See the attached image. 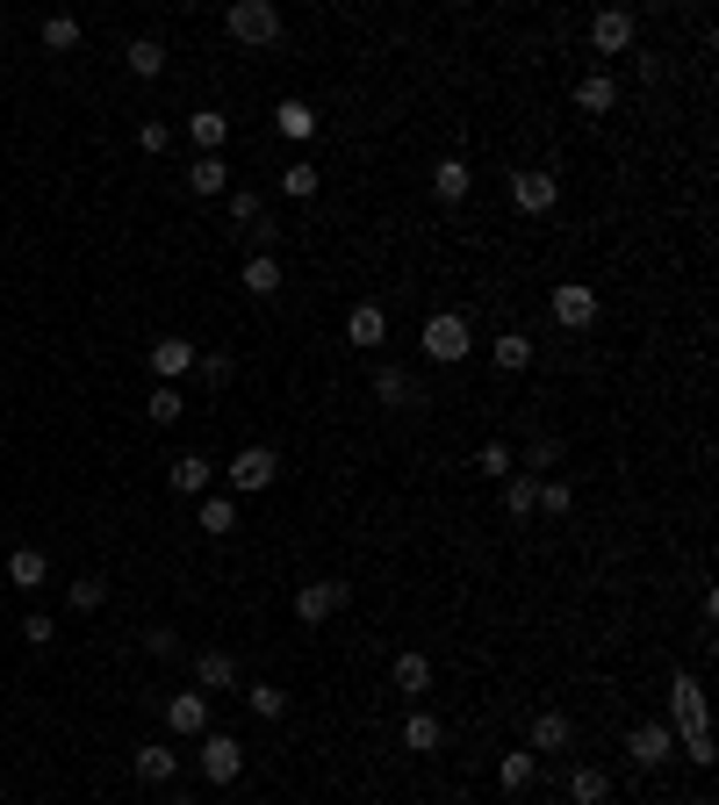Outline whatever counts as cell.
Wrapping results in <instances>:
<instances>
[{
    "mask_svg": "<svg viewBox=\"0 0 719 805\" xmlns=\"http://www.w3.org/2000/svg\"><path fill=\"white\" fill-rule=\"evenodd\" d=\"M547 309H554V324H562V331H590V324H598V288L562 281V288L547 295Z\"/></svg>",
    "mask_w": 719,
    "mask_h": 805,
    "instance_id": "5",
    "label": "cell"
},
{
    "mask_svg": "<svg viewBox=\"0 0 719 805\" xmlns=\"http://www.w3.org/2000/svg\"><path fill=\"white\" fill-rule=\"evenodd\" d=\"M375 395L389 403V411H411V403H425V389H417L403 367H375Z\"/></svg>",
    "mask_w": 719,
    "mask_h": 805,
    "instance_id": "15",
    "label": "cell"
},
{
    "mask_svg": "<svg viewBox=\"0 0 719 805\" xmlns=\"http://www.w3.org/2000/svg\"><path fill=\"white\" fill-rule=\"evenodd\" d=\"M468 353H475V331H468V317H461V309H439V317H425V360L461 367Z\"/></svg>",
    "mask_w": 719,
    "mask_h": 805,
    "instance_id": "1",
    "label": "cell"
},
{
    "mask_svg": "<svg viewBox=\"0 0 719 805\" xmlns=\"http://www.w3.org/2000/svg\"><path fill=\"white\" fill-rule=\"evenodd\" d=\"M44 51H80V22H72V15H44Z\"/></svg>",
    "mask_w": 719,
    "mask_h": 805,
    "instance_id": "38",
    "label": "cell"
},
{
    "mask_svg": "<svg viewBox=\"0 0 719 805\" xmlns=\"http://www.w3.org/2000/svg\"><path fill=\"white\" fill-rule=\"evenodd\" d=\"M396 741H403V748H411V755H432V748H439V741H446V726L432 720V712H411V720H403V734H396Z\"/></svg>",
    "mask_w": 719,
    "mask_h": 805,
    "instance_id": "30",
    "label": "cell"
},
{
    "mask_svg": "<svg viewBox=\"0 0 719 805\" xmlns=\"http://www.w3.org/2000/svg\"><path fill=\"white\" fill-rule=\"evenodd\" d=\"M475 467H482V475H490V482H504V475H518V453H511V446H504V439H490V446H482V453H475Z\"/></svg>",
    "mask_w": 719,
    "mask_h": 805,
    "instance_id": "37",
    "label": "cell"
},
{
    "mask_svg": "<svg viewBox=\"0 0 719 805\" xmlns=\"http://www.w3.org/2000/svg\"><path fill=\"white\" fill-rule=\"evenodd\" d=\"M554 461H562V446H554V439H532V453H526V467H554Z\"/></svg>",
    "mask_w": 719,
    "mask_h": 805,
    "instance_id": "47",
    "label": "cell"
},
{
    "mask_svg": "<svg viewBox=\"0 0 719 805\" xmlns=\"http://www.w3.org/2000/svg\"><path fill=\"white\" fill-rule=\"evenodd\" d=\"M22 640H30V648H51V618L30 612V618H22Z\"/></svg>",
    "mask_w": 719,
    "mask_h": 805,
    "instance_id": "45",
    "label": "cell"
},
{
    "mask_svg": "<svg viewBox=\"0 0 719 805\" xmlns=\"http://www.w3.org/2000/svg\"><path fill=\"white\" fill-rule=\"evenodd\" d=\"M274 130H281V138H295V144H303V138H317V108L288 94V102H274Z\"/></svg>",
    "mask_w": 719,
    "mask_h": 805,
    "instance_id": "23",
    "label": "cell"
},
{
    "mask_svg": "<svg viewBox=\"0 0 719 805\" xmlns=\"http://www.w3.org/2000/svg\"><path fill=\"white\" fill-rule=\"evenodd\" d=\"M626 755H634L640 770H662L669 755H676V726H634V734H626Z\"/></svg>",
    "mask_w": 719,
    "mask_h": 805,
    "instance_id": "10",
    "label": "cell"
},
{
    "mask_svg": "<svg viewBox=\"0 0 719 805\" xmlns=\"http://www.w3.org/2000/svg\"><path fill=\"white\" fill-rule=\"evenodd\" d=\"M66 597H72V612H102L108 583H102V576H72V590H66Z\"/></svg>",
    "mask_w": 719,
    "mask_h": 805,
    "instance_id": "39",
    "label": "cell"
},
{
    "mask_svg": "<svg viewBox=\"0 0 719 805\" xmlns=\"http://www.w3.org/2000/svg\"><path fill=\"white\" fill-rule=\"evenodd\" d=\"M540 511L568 518V511H576V489H568V482H540Z\"/></svg>",
    "mask_w": 719,
    "mask_h": 805,
    "instance_id": "40",
    "label": "cell"
},
{
    "mask_svg": "<svg viewBox=\"0 0 719 805\" xmlns=\"http://www.w3.org/2000/svg\"><path fill=\"white\" fill-rule=\"evenodd\" d=\"M325 188V173L309 166V158H295V166H281V194H295V202H309V194Z\"/></svg>",
    "mask_w": 719,
    "mask_h": 805,
    "instance_id": "34",
    "label": "cell"
},
{
    "mask_svg": "<svg viewBox=\"0 0 719 805\" xmlns=\"http://www.w3.org/2000/svg\"><path fill=\"white\" fill-rule=\"evenodd\" d=\"M138 777H144V784H173V777H180V755L158 748V741H144V748H138Z\"/></svg>",
    "mask_w": 719,
    "mask_h": 805,
    "instance_id": "26",
    "label": "cell"
},
{
    "mask_svg": "<svg viewBox=\"0 0 719 805\" xmlns=\"http://www.w3.org/2000/svg\"><path fill=\"white\" fill-rule=\"evenodd\" d=\"M511 202L526 209V216H547V209L562 202V180H554L547 166H518L511 173Z\"/></svg>",
    "mask_w": 719,
    "mask_h": 805,
    "instance_id": "4",
    "label": "cell"
},
{
    "mask_svg": "<svg viewBox=\"0 0 719 805\" xmlns=\"http://www.w3.org/2000/svg\"><path fill=\"white\" fill-rule=\"evenodd\" d=\"M188 367H195V345H188V339H158V345H152V375H158V381H180Z\"/></svg>",
    "mask_w": 719,
    "mask_h": 805,
    "instance_id": "22",
    "label": "cell"
},
{
    "mask_svg": "<svg viewBox=\"0 0 719 805\" xmlns=\"http://www.w3.org/2000/svg\"><path fill=\"white\" fill-rule=\"evenodd\" d=\"M468 188H475L468 158H439V166H432V194H439L446 209H453V202H468Z\"/></svg>",
    "mask_w": 719,
    "mask_h": 805,
    "instance_id": "14",
    "label": "cell"
},
{
    "mask_svg": "<svg viewBox=\"0 0 719 805\" xmlns=\"http://www.w3.org/2000/svg\"><path fill=\"white\" fill-rule=\"evenodd\" d=\"M245 705H252L259 720H281V712H288V690L281 684H245Z\"/></svg>",
    "mask_w": 719,
    "mask_h": 805,
    "instance_id": "36",
    "label": "cell"
},
{
    "mask_svg": "<svg viewBox=\"0 0 719 805\" xmlns=\"http://www.w3.org/2000/svg\"><path fill=\"white\" fill-rule=\"evenodd\" d=\"M180 411H188V395L173 389V381H158L152 403H144V417H152V425H180Z\"/></svg>",
    "mask_w": 719,
    "mask_h": 805,
    "instance_id": "35",
    "label": "cell"
},
{
    "mask_svg": "<svg viewBox=\"0 0 719 805\" xmlns=\"http://www.w3.org/2000/svg\"><path fill=\"white\" fill-rule=\"evenodd\" d=\"M195 367L209 375V389H223V381L238 375V360H231V353H195Z\"/></svg>",
    "mask_w": 719,
    "mask_h": 805,
    "instance_id": "41",
    "label": "cell"
},
{
    "mask_svg": "<svg viewBox=\"0 0 719 805\" xmlns=\"http://www.w3.org/2000/svg\"><path fill=\"white\" fill-rule=\"evenodd\" d=\"M138 144H144V152H166V144H173V130H166V122H144V130H138Z\"/></svg>",
    "mask_w": 719,
    "mask_h": 805,
    "instance_id": "46",
    "label": "cell"
},
{
    "mask_svg": "<svg viewBox=\"0 0 719 805\" xmlns=\"http://www.w3.org/2000/svg\"><path fill=\"white\" fill-rule=\"evenodd\" d=\"M684 805H712V798H684Z\"/></svg>",
    "mask_w": 719,
    "mask_h": 805,
    "instance_id": "48",
    "label": "cell"
},
{
    "mask_svg": "<svg viewBox=\"0 0 719 805\" xmlns=\"http://www.w3.org/2000/svg\"><path fill=\"white\" fill-rule=\"evenodd\" d=\"M209 482H216L209 453H180V461H173V489H180V497H209Z\"/></svg>",
    "mask_w": 719,
    "mask_h": 805,
    "instance_id": "18",
    "label": "cell"
},
{
    "mask_svg": "<svg viewBox=\"0 0 719 805\" xmlns=\"http://www.w3.org/2000/svg\"><path fill=\"white\" fill-rule=\"evenodd\" d=\"M188 138L202 144V152L223 158V144H231V116H223V108H195V116H188Z\"/></svg>",
    "mask_w": 719,
    "mask_h": 805,
    "instance_id": "17",
    "label": "cell"
},
{
    "mask_svg": "<svg viewBox=\"0 0 719 805\" xmlns=\"http://www.w3.org/2000/svg\"><path fill=\"white\" fill-rule=\"evenodd\" d=\"M532 777H540V755H532V748H511L497 762V784L504 791H532Z\"/></svg>",
    "mask_w": 719,
    "mask_h": 805,
    "instance_id": "29",
    "label": "cell"
},
{
    "mask_svg": "<svg viewBox=\"0 0 719 805\" xmlns=\"http://www.w3.org/2000/svg\"><path fill=\"white\" fill-rule=\"evenodd\" d=\"M274 475H281V461H274V446H245L238 461H231V489H274Z\"/></svg>",
    "mask_w": 719,
    "mask_h": 805,
    "instance_id": "8",
    "label": "cell"
},
{
    "mask_svg": "<svg viewBox=\"0 0 719 805\" xmlns=\"http://www.w3.org/2000/svg\"><path fill=\"white\" fill-rule=\"evenodd\" d=\"M684 755H691V762H698V770H712V726H691V734H684Z\"/></svg>",
    "mask_w": 719,
    "mask_h": 805,
    "instance_id": "42",
    "label": "cell"
},
{
    "mask_svg": "<svg viewBox=\"0 0 719 805\" xmlns=\"http://www.w3.org/2000/svg\"><path fill=\"white\" fill-rule=\"evenodd\" d=\"M245 288H252V295H281V259L252 252V259H245Z\"/></svg>",
    "mask_w": 719,
    "mask_h": 805,
    "instance_id": "32",
    "label": "cell"
},
{
    "mask_svg": "<svg viewBox=\"0 0 719 805\" xmlns=\"http://www.w3.org/2000/svg\"><path fill=\"white\" fill-rule=\"evenodd\" d=\"M568 741H576L568 712H540V720H532V734H526V748H532V755H562Z\"/></svg>",
    "mask_w": 719,
    "mask_h": 805,
    "instance_id": "13",
    "label": "cell"
},
{
    "mask_svg": "<svg viewBox=\"0 0 719 805\" xmlns=\"http://www.w3.org/2000/svg\"><path fill=\"white\" fill-rule=\"evenodd\" d=\"M576 108H582V116H612V108H618V80H612V72H582V80H576Z\"/></svg>",
    "mask_w": 719,
    "mask_h": 805,
    "instance_id": "12",
    "label": "cell"
},
{
    "mask_svg": "<svg viewBox=\"0 0 719 805\" xmlns=\"http://www.w3.org/2000/svg\"><path fill=\"white\" fill-rule=\"evenodd\" d=\"M345 597H353V590H345L339 576H325V583H303V590H295V618H303V626H325V618L345 612Z\"/></svg>",
    "mask_w": 719,
    "mask_h": 805,
    "instance_id": "7",
    "label": "cell"
},
{
    "mask_svg": "<svg viewBox=\"0 0 719 805\" xmlns=\"http://www.w3.org/2000/svg\"><path fill=\"white\" fill-rule=\"evenodd\" d=\"M44 576H51V561H44L36 547H15V554H8V583H15V590H44Z\"/></svg>",
    "mask_w": 719,
    "mask_h": 805,
    "instance_id": "25",
    "label": "cell"
},
{
    "mask_svg": "<svg viewBox=\"0 0 719 805\" xmlns=\"http://www.w3.org/2000/svg\"><path fill=\"white\" fill-rule=\"evenodd\" d=\"M223 22H231V36H238V44H252V51H259V44H281V29H288L274 0H238Z\"/></svg>",
    "mask_w": 719,
    "mask_h": 805,
    "instance_id": "2",
    "label": "cell"
},
{
    "mask_svg": "<svg viewBox=\"0 0 719 805\" xmlns=\"http://www.w3.org/2000/svg\"><path fill=\"white\" fill-rule=\"evenodd\" d=\"M195 676H202V690H238V654H223V648L195 654Z\"/></svg>",
    "mask_w": 719,
    "mask_h": 805,
    "instance_id": "19",
    "label": "cell"
},
{
    "mask_svg": "<svg viewBox=\"0 0 719 805\" xmlns=\"http://www.w3.org/2000/svg\"><path fill=\"white\" fill-rule=\"evenodd\" d=\"M389 684L403 690V698H425V690H432V662H425V654H396V662H389Z\"/></svg>",
    "mask_w": 719,
    "mask_h": 805,
    "instance_id": "20",
    "label": "cell"
},
{
    "mask_svg": "<svg viewBox=\"0 0 719 805\" xmlns=\"http://www.w3.org/2000/svg\"><path fill=\"white\" fill-rule=\"evenodd\" d=\"M490 367H497V375H526V367H532V339H526V331H504V339L490 345Z\"/></svg>",
    "mask_w": 719,
    "mask_h": 805,
    "instance_id": "21",
    "label": "cell"
},
{
    "mask_svg": "<svg viewBox=\"0 0 719 805\" xmlns=\"http://www.w3.org/2000/svg\"><path fill=\"white\" fill-rule=\"evenodd\" d=\"M604 798H612V777L604 770H590V762L568 770V805H604Z\"/></svg>",
    "mask_w": 719,
    "mask_h": 805,
    "instance_id": "27",
    "label": "cell"
},
{
    "mask_svg": "<svg viewBox=\"0 0 719 805\" xmlns=\"http://www.w3.org/2000/svg\"><path fill=\"white\" fill-rule=\"evenodd\" d=\"M634 36H640L634 8H604V15H590V44H598V58H626V51H634Z\"/></svg>",
    "mask_w": 719,
    "mask_h": 805,
    "instance_id": "3",
    "label": "cell"
},
{
    "mask_svg": "<svg viewBox=\"0 0 719 805\" xmlns=\"http://www.w3.org/2000/svg\"><path fill=\"white\" fill-rule=\"evenodd\" d=\"M144 654H180V634H173V626H152V634H144Z\"/></svg>",
    "mask_w": 719,
    "mask_h": 805,
    "instance_id": "44",
    "label": "cell"
},
{
    "mask_svg": "<svg viewBox=\"0 0 719 805\" xmlns=\"http://www.w3.org/2000/svg\"><path fill=\"white\" fill-rule=\"evenodd\" d=\"M669 720L684 726V734H691V726H705V684L691 676V668H676V684H669Z\"/></svg>",
    "mask_w": 719,
    "mask_h": 805,
    "instance_id": "9",
    "label": "cell"
},
{
    "mask_svg": "<svg viewBox=\"0 0 719 805\" xmlns=\"http://www.w3.org/2000/svg\"><path fill=\"white\" fill-rule=\"evenodd\" d=\"M504 511L532 518V511H540V482H532V475H504Z\"/></svg>",
    "mask_w": 719,
    "mask_h": 805,
    "instance_id": "33",
    "label": "cell"
},
{
    "mask_svg": "<svg viewBox=\"0 0 719 805\" xmlns=\"http://www.w3.org/2000/svg\"><path fill=\"white\" fill-rule=\"evenodd\" d=\"M195 762H202L209 784H238V777H245V741H231V734H202V755H195Z\"/></svg>",
    "mask_w": 719,
    "mask_h": 805,
    "instance_id": "6",
    "label": "cell"
},
{
    "mask_svg": "<svg viewBox=\"0 0 719 805\" xmlns=\"http://www.w3.org/2000/svg\"><path fill=\"white\" fill-rule=\"evenodd\" d=\"M259 216H267V202H259L252 188H238V194H231V223H259Z\"/></svg>",
    "mask_w": 719,
    "mask_h": 805,
    "instance_id": "43",
    "label": "cell"
},
{
    "mask_svg": "<svg viewBox=\"0 0 719 805\" xmlns=\"http://www.w3.org/2000/svg\"><path fill=\"white\" fill-rule=\"evenodd\" d=\"M345 339H353V345H381V339H389V309H381V303H353Z\"/></svg>",
    "mask_w": 719,
    "mask_h": 805,
    "instance_id": "16",
    "label": "cell"
},
{
    "mask_svg": "<svg viewBox=\"0 0 719 805\" xmlns=\"http://www.w3.org/2000/svg\"><path fill=\"white\" fill-rule=\"evenodd\" d=\"M122 66L138 72V80H158V72H166V44H158V36H130V51H122Z\"/></svg>",
    "mask_w": 719,
    "mask_h": 805,
    "instance_id": "24",
    "label": "cell"
},
{
    "mask_svg": "<svg viewBox=\"0 0 719 805\" xmlns=\"http://www.w3.org/2000/svg\"><path fill=\"white\" fill-rule=\"evenodd\" d=\"M166 726H173V734H188V741H202L209 734V698H202V690H180V698L166 705Z\"/></svg>",
    "mask_w": 719,
    "mask_h": 805,
    "instance_id": "11",
    "label": "cell"
},
{
    "mask_svg": "<svg viewBox=\"0 0 719 805\" xmlns=\"http://www.w3.org/2000/svg\"><path fill=\"white\" fill-rule=\"evenodd\" d=\"M195 525H202L209 540H223V532H238V504H231V497H202V511H195Z\"/></svg>",
    "mask_w": 719,
    "mask_h": 805,
    "instance_id": "31",
    "label": "cell"
},
{
    "mask_svg": "<svg viewBox=\"0 0 719 805\" xmlns=\"http://www.w3.org/2000/svg\"><path fill=\"white\" fill-rule=\"evenodd\" d=\"M223 188H231V166H223L216 152H202L188 166V194H223Z\"/></svg>",
    "mask_w": 719,
    "mask_h": 805,
    "instance_id": "28",
    "label": "cell"
}]
</instances>
